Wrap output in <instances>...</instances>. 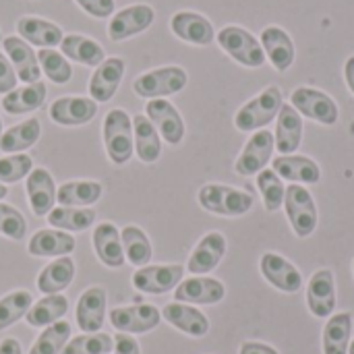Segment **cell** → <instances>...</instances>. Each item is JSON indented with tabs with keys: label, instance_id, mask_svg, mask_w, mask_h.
I'll return each mask as SVG.
<instances>
[{
	"label": "cell",
	"instance_id": "cell-1",
	"mask_svg": "<svg viewBox=\"0 0 354 354\" xmlns=\"http://www.w3.org/2000/svg\"><path fill=\"white\" fill-rule=\"evenodd\" d=\"M102 137H104L106 156L114 166H124L131 162L135 153V141H133V118L127 110L112 108L104 116Z\"/></svg>",
	"mask_w": 354,
	"mask_h": 354
},
{
	"label": "cell",
	"instance_id": "cell-2",
	"mask_svg": "<svg viewBox=\"0 0 354 354\" xmlns=\"http://www.w3.org/2000/svg\"><path fill=\"white\" fill-rule=\"evenodd\" d=\"M199 205L216 216L222 218H241L245 214H249L253 209V195L228 185H220V183H207L199 189L197 195Z\"/></svg>",
	"mask_w": 354,
	"mask_h": 354
},
{
	"label": "cell",
	"instance_id": "cell-3",
	"mask_svg": "<svg viewBox=\"0 0 354 354\" xmlns=\"http://www.w3.org/2000/svg\"><path fill=\"white\" fill-rule=\"evenodd\" d=\"M189 83V75L178 64H166L141 73L133 81V91L143 100H160L183 91Z\"/></svg>",
	"mask_w": 354,
	"mask_h": 354
},
{
	"label": "cell",
	"instance_id": "cell-4",
	"mask_svg": "<svg viewBox=\"0 0 354 354\" xmlns=\"http://www.w3.org/2000/svg\"><path fill=\"white\" fill-rule=\"evenodd\" d=\"M284 104L282 91L278 85H270L266 87L259 95H255L253 100H249L234 116V127L241 133H255L261 131L263 127H268L280 112Z\"/></svg>",
	"mask_w": 354,
	"mask_h": 354
},
{
	"label": "cell",
	"instance_id": "cell-5",
	"mask_svg": "<svg viewBox=\"0 0 354 354\" xmlns=\"http://www.w3.org/2000/svg\"><path fill=\"white\" fill-rule=\"evenodd\" d=\"M216 41L234 62L247 68H259L266 64V52L259 39L245 27L226 25L216 33Z\"/></svg>",
	"mask_w": 354,
	"mask_h": 354
},
{
	"label": "cell",
	"instance_id": "cell-6",
	"mask_svg": "<svg viewBox=\"0 0 354 354\" xmlns=\"http://www.w3.org/2000/svg\"><path fill=\"white\" fill-rule=\"evenodd\" d=\"M284 207H286V216H288V222H290L295 234L299 239H309L317 228L319 216H317L315 199L307 191V187L290 185L286 189Z\"/></svg>",
	"mask_w": 354,
	"mask_h": 354
},
{
	"label": "cell",
	"instance_id": "cell-7",
	"mask_svg": "<svg viewBox=\"0 0 354 354\" xmlns=\"http://www.w3.org/2000/svg\"><path fill=\"white\" fill-rule=\"evenodd\" d=\"M290 106L301 116H307L326 127L336 124L340 118V110H338V104L334 102V97L315 87H305V85L297 87L290 95Z\"/></svg>",
	"mask_w": 354,
	"mask_h": 354
},
{
	"label": "cell",
	"instance_id": "cell-8",
	"mask_svg": "<svg viewBox=\"0 0 354 354\" xmlns=\"http://www.w3.org/2000/svg\"><path fill=\"white\" fill-rule=\"evenodd\" d=\"M156 21L153 6L145 2H137L131 6H124L116 10L108 21V37L112 41H124L131 39L143 31H147Z\"/></svg>",
	"mask_w": 354,
	"mask_h": 354
},
{
	"label": "cell",
	"instance_id": "cell-9",
	"mask_svg": "<svg viewBox=\"0 0 354 354\" xmlns=\"http://www.w3.org/2000/svg\"><path fill=\"white\" fill-rule=\"evenodd\" d=\"M108 319L116 332L122 334H147L156 330L162 322V311L153 305H127V307H114L108 313Z\"/></svg>",
	"mask_w": 354,
	"mask_h": 354
},
{
	"label": "cell",
	"instance_id": "cell-10",
	"mask_svg": "<svg viewBox=\"0 0 354 354\" xmlns=\"http://www.w3.org/2000/svg\"><path fill=\"white\" fill-rule=\"evenodd\" d=\"M183 276H185V268L178 263L143 266V268H137L131 282H133V288L143 295H166L183 282Z\"/></svg>",
	"mask_w": 354,
	"mask_h": 354
},
{
	"label": "cell",
	"instance_id": "cell-11",
	"mask_svg": "<svg viewBox=\"0 0 354 354\" xmlns=\"http://www.w3.org/2000/svg\"><path fill=\"white\" fill-rule=\"evenodd\" d=\"M276 149L274 143V133L272 131H257L251 135V139L245 143L241 156L234 162V172L241 176H255L259 174L272 160Z\"/></svg>",
	"mask_w": 354,
	"mask_h": 354
},
{
	"label": "cell",
	"instance_id": "cell-12",
	"mask_svg": "<svg viewBox=\"0 0 354 354\" xmlns=\"http://www.w3.org/2000/svg\"><path fill=\"white\" fill-rule=\"evenodd\" d=\"M143 114L149 118V122L156 127V131L160 133V137L166 143L178 145L185 139V133H187L185 120H183L180 112L176 110V106L172 102H168L166 97L147 100Z\"/></svg>",
	"mask_w": 354,
	"mask_h": 354
},
{
	"label": "cell",
	"instance_id": "cell-13",
	"mask_svg": "<svg viewBox=\"0 0 354 354\" xmlns=\"http://www.w3.org/2000/svg\"><path fill=\"white\" fill-rule=\"evenodd\" d=\"M124 71H127V62L124 58L120 56H106V60L93 68L91 77H89V83H87V89H89V97L97 104H106L110 102L120 83H122V77H124Z\"/></svg>",
	"mask_w": 354,
	"mask_h": 354
},
{
	"label": "cell",
	"instance_id": "cell-14",
	"mask_svg": "<svg viewBox=\"0 0 354 354\" xmlns=\"http://www.w3.org/2000/svg\"><path fill=\"white\" fill-rule=\"evenodd\" d=\"M97 102L85 95H60L50 104L48 116L60 127H81L95 118Z\"/></svg>",
	"mask_w": 354,
	"mask_h": 354
},
{
	"label": "cell",
	"instance_id": "cell-15",
	"mask_svg": "<svg viewBox=\"0 0 354 354\" xmlns=\"http://www.w3.org/2000/svg\"><path fill=\"white\" fill-rule=\"evenodd\" d=\"M226 297V286L207 276H193L183 278V282L174 288V301L187 305H218Z\"/></svg>",
	"mask_w": 354,
	"mask_h": 354
},
{
	"label": "cell",
	"instance_id": "cell-16",
	"mask_svg": "<svg viewBox=\"0 0 354 354\" xmlns=\"http://www.w3.org/2000/svg\"><path fill=\"white\" fill-rule=\"evenodd\" d=\"M338 299H336V280H334V272L324 268L317 270L309 284H307V307L313 313V317L326 319L332 317L336 311Z\"/></svg>",
	"mask_w": 354,
	"mask_h": 354
},
{
	"label": "cell",
	"instance_id": "cell-17",
	"mask_svg": "<svg viewBox=\"0 0 354 354\" xmlns=\"http://www.w3.org/2000/svg\"><path fill=\"white\" fill-rule=\"evenodd\" d=\"M170 31L191 46H209L216 39V29L212 21L195 10L174 12L170 17Z\"/></svg>",
	"mask_w": 354,
	"mask_h": 354
},
{
	"label": "cell",
	"instance_id": "cell-18",
	"mask_svg": "<svg viewBox=\"0 0 354 354\" xmlns=\"http://www.w3.org/2000/svg\"><path fill=\"white\" fill-rule=\"evenodd\" d=\"M2 52L10 60V64L17 73V79L21 83H37L41 79L37 52L25 39H21L19 35L2 37Z\"/></svg>",
	"mask_w": 354,
	"mask_h": 354
},
{
	"label": "cell",
	"instance_id": "cell-19",
	"mask_svg": "<svg viewBox=\"0 0 354 354\" xmlns=\"http://www.w3.org/2000/svg\"><path fill=\"white\" fill-rule=\"evenodd\" d=\"M106 309H108V292L102 286H89L83 290V295L77 301L75 317L77 326L83 334H95L102 332V326L106 322Z\"/></svg>",
	"mask_w": 354,
	"mask_h": 354
},
{
	"label": "cell",
	"instance_id": "cell-20",
	"mask_svg": "<svg viewBox=\"0 0 354 354\" xmlns=\"http://www.w3.org/2000/svg\"><path fill=\"white\" fill-rule=\"evenodd\" d=\"M25 191H27V203L33 216L46 218L56 207V183L50 170L46 168H33L29 176L25 178Z\"/></svg>",
	"mask_w": 354,
	"mask_h": 354
},
{
	"label": "cell",
	"instance_id": "cell-21",
	"mask_svg": "<svg viewBox=\"0 0 354 354\" xmlns=\"http://www.w3.org/2000/svg\"><path fill=\"white\" fill-rule=\"evenodd\" d=\"M228 249L226 236L222 232H207L193 249V253L189 255L187 261V270L193 276H207L209 272H214L220 261L224 259Z\"/></svg>",
	"mask_w": 354,
	"mask_h": 354
},
{
	"label": "cell",
	"instance_id": "cell-22",
	"mask_svg": "<svg viewBox=\"0 0 354 354\" xmlns=\"http://www.w3.org/2000/svg\"><path fill=\"white\" fill-rule=\"evenodd\" d=\"M259 270H261V276L266 278V282H270L274 288H278L282 292L292 295L303 288V276L297 270V266L278 253H263V257L259 261Z\"/></svg>",
	"mask_w": 354,
	"mask_h": 354
},
{
	"label": "cell",
	"instance_id": "cell-23",
	"mask_svg": "<svg viewBox=\"0 0 354 354\" xmlns=\"http://www.w3.org/2000/svg\"><path fill=\"white\" fill-rule=\"evenodd\" d=\"M17 35L35 48H56L60 46L64 31L54 21L35 15H23L17 19Z\"/></svg>",
	"mask_w": 354,
	"mask_h": 354
},
{
	"label": "cell",
	"instance_id": "cell-24",
	"mask_svg": "<svg viewBox=\"0 0 354 354\" xmlns=\"http://www.w3.org/2000/svg\"><path fill=\"white\" fill-rule=\"evenodd\" d=\"M259 44L278 73H286L295 64V58H297L295 41L282 27L278 25L266 27L259 35Z\"/></svg>",
	"mask_w": 354,
	"mask_h": 354
},
{
	"label": "cell",
	"instance_id": "cell-25",
	"mask_svg": "<svg viewBox=\"0 0 354 354\" xmlns=\"http://www.w3.org/2000/svg\"><path fill=\"white\" fill-rule=\"evenodd\" d=\"M91 243H93L95 257L106 268L118 270L124 266L127 257H124V249H122V241H120V230L112 222H100L93 228Z\"/></svg>",
	"mask_w": 354,
	"mask_h": 354
},
{
	"label": "cell",
	"instance_id": "cell-26",
	"mask_svg": "<svg viewBox=\"0 0 354 354\" xmlns=\"http://www.w3.org/2000/svg\"><path fill=\"white\" fill-rule=\"evenodd\" d=\"M303 116L290 106L282 104L278 116H276V133H274V143L276 149L282 156H292L303 141Z\"/></svg>",
	"mask_w": 354,
	"mask_h": 354
},
{
	"label": "cell",
	"instance_id": "cell-27",
	"mask_svg": "<svg viewBox=\"0 0 354 354\" xmlns=\"http://www.w3.org/2000/svg\"><path fill=\"white\" fill-rule=\"evenodd\" d=\"M77 241L71 232H62L56 228H41L33 232L27 243V253L31 257H66L75 251Z\"/></svg>",
	"mask_w": 354,
	"mask_h": 354
},
{
	"label": "cell",
	"instance_id": "cell-28",
	"mask_svg": "<svg viewBox=\"0 0 354 354\" xmlns=\"http://www.w3.org/2000/svg\"><path fill=\"white\" fill-rule=\"evenodd\" d=\"M162 319L191 338H203L209 332V319L199 309L187 303H168L162 309Z\"/></svg>",
	"mask_w": 354,
	"mask_h": 354
},
{
	"label": "cell",
	"instance_id": "cell-29",
	"mask_svg": "<svg viewBox=\"0 0 354 354\" xmlns=\"http://www.w3.org/2000/svg\"><path fill=\"white\" fill-rule=\"evenodd\" d=\"M60 52L71 60V62H77V64H83V66H100L104 60H106V50L104 46L89 37V35H83V33H66L60 41Z\"/></svg>",
	"mask_w": 354,
	"mask_h": 354
},
{
	"label": "cell",
	"instance_id": "cell-30",
	"mask_svg": "<svg viewBox=\"0 0 354 354\" xmlns=\"http://www.w3.org/2000/svg\"><path fill=\"white\" fill-rule=\"evenodd\" d=\"M282 180L288 183H305V185H317L322 180V168L315 160L307 156H278L274 160L272 168Z\"/></svg>",
	"mask_w": 354,
	"mask_h": 354
},
{
	"label": "cell",
	"instance_id": "cell-31",
	"mask_svg": "<svg viewBox=\"0 0 354 354\" xmlns=\"http://www.w3.org/2000/svg\"><path fill=\"white\" fill-rule=\"evenodd\" d=\"M46 93H48V87L41 81L23 83V85L15 87L10 93L2 95V110L6 114H10V116L35 112V110H39L44 106Z\"/></svg>",
	"mask_w": 354,
	"mask_h": 354
},
{
	"label": "cell",
	"instance_id": "cell-32",
	"mask_svg": "<svg viewBox=\"0 0 354 354\" xmlns=\"http://www.w3.org/2000/svg\"><path fill=\"white\" fill-rule=\"evenodd\" d=\"M75 261L71 255L66 257H56L54 261H50L39 274H37V290L48 297V295H60L62 290H66L73 280H75Z\"/></svg>",
	"mask_w": 354,
	"mask_h": 354
},
{
	"label": "cell",
	"instance_id": "cell-33",
	"mask_svg": "<svg viewBox=\"0 0 354 354\" xmlns=\"http://www.w3.org/2000/svg\"><path fill=\"white\" fill-rule=\"evenodd\" d=\"M133 141L135 156L143 164H156L162 156V137L145 114L133 116Z\"/></svg>",
	"mask_w": 354,
	"mask_h": 354
},
{
	"label": "cell",
	"instance_id": "cell-34",
	"mask_svg": "<svg viewBox=\"0 0 354 354\" xmlns=\"http://www.w3.org/2000/svg\"><path fill=\"white\" fill-rule=\"evenodd\" d=\"M41 137V122L31 116L19 124H12L0 135V151L2 153H25L33 147Z\"/></svg>",
	"mask_w": 354,
	"mask_h": 354
},
{
	"label": "cell",
	"instance_id": "cell-35",
	"mask_svg": "<svg viewBox=\"0 0 354 354\" xmlns=\"http://www.w3.org/2000/svg\"><path fill=\"white\" fill-rule=\"evenodd\" d=\"M104 195V187L97 180H68L58 187L56 203L66 207H89Z\"/></svg>",
	"mask_w": 354,
	"mask_h": 354
},
{
	"label": "cell",
	"instance_id": "cell-36",
	"mask_svg": "<svg viewBox=\"0 0 354 354\" xmlns=\"http://www.w3.org/2000/svg\"><path fill=\"white\" fill-rule=\"evenodd\" d=\"M68 311V299L64 295H48L31 305L25 315L29 328H48L60 322Z\"/></svg>",
	"mask_w": 354,
	"mask_h": 354
},
{
	"label": "cell",
	"instance_id": "cell-37",
	"mask_svg": "<svg viewBox=\"0 0 354 354\" xmlns=\"http://www.w3.org/2000/svg\"><path fill=\"white\" fill-rule=\"evenodd\" d=\"M353 336V313H334L324 328V354H348Z\"/></svg>",
	"mask_w": 354,
	"mask_h": 354
},
{
	"label": "cell",
	"instance_id": "cell-38",
	"mask_svg": "<svg viewBox=\"0 0 354 354\" xmlns=\"http://www.w3.org/2000/svg\"><path fill=\"white\" fill-rule=\"evenodd\" d=\"M48 224L62 232H83L95 224V212L89 207H66L56 205L48 216Z\"/></svg>",
	"mask_w": 354,
	"mask_h": 354
},
{
	"label": "cell",
	"instance_id": "cell-39",
	"mask_svg": "<svg viewBox=\"0 0 354 354\" xmlns=\"http://www.w3.org/2000/svg\"><path fill=\"white\" fill-rule=\"evenodd\" d=\"M120 241H122L124 257L131 266H135V268L149 266V261L153 257V247L143 228H139L135 224L124 226L120 230Z\"/></svg>",
	"mask_w": 354,
	"mask_h": 354
},
{
	"label": "cell",
	"instance_id": "cell-40",
	"mask_svg": "<svg viewBox=\"0 0 354 354\" xmlns=\"http://www.w3.org/2000/svg\"><path fill=\"white\" fill-rule=\"evenodd\" d=\"M37 62H39L41 75H46L50 79V83H54V85H66L73 79L71 60L56 48L37 50Z\"/></svg>",
	"mask_w": 354,
	"mask_h": 354
},
{
	"label": "cell",
	"instance_id": "cell-41",
	"mask_svg": "<svg viewBox=\"0 0 354 354\" xmlns=\"http://www.w3.org/2000/svg\"><path fill=\"white\" fill-rule=\"evenodd\" d=\"M33 305L29 290H12L0 299V332L15 326L19 319H25L27 311Z\"/></svg>",
	"mask_w": 354,
	"mask_h": 354
},
{
	"label": "cell",
	"instance_id": "cell-42",
	"mask_svg": "<svg viewBox=\"0 0 354 354\" xmlns=\"http://www.w3.org/2000/svg\"><path fill=\"white\" fill-rule=\"evenodd\" d=\"M68 338H71V324L60 319V322L44 328V332L33 342L29 354H62Z\"/></svg>",
	"mask_w": 354,
	"mask_h": 354
},
{
	"label": "cell",
	"instance_id": "cell-43",
	"mask_svg": "<svg viewBox=\"0 0 354 354\" xmlns=\"http://www.w3.org/2000/svg\"><path fill=\"white\" fill-rule=\"evenodd\" d=\"M257 189H259V193L263 197V205L270 214L278 212L284 205L286 187H284L282 178L272 168H263L257 174Z\"/></svg>",
	"mask_w": 354,
	"mask_h": 354
},
{
	"label": "cell",
	"instance_id": "cell-44",
	"mask_svg": "<svg viewBox=\"0 0 354 354\" xmlns=\"http://www.w3.org/2000/svg\"><path fill=\"white\" fill-rule=\"evenodd\" d=\"M114 351V338L95 332V334H81L66 342L62 354H110Z\"/></svg>",
	"mask_w": 354,
	"mask_h": 354
},
{
	"label": "cell",
	"instance_id": "cell-45",
	"mask_svg": "<svg viewBox=\"0 0 354 354\" xmlns=\"http://www.w3.org/2000/svg\"><path fill=\"white\" fill-rule=\"evenodd\" d=\"M33 170V158L29 153H6L0 158V183L12 185L25 180Z\"/></svg>",
	"mask_w": 354,
	"mask_h": 354
},
{
	"label": "cell",
	"instance_id": "cell-46",
	"mask_svg": "<svg viewBox=\"0 0 354 354\" xmlns=\"http://www.w3.org/2000/svg\"><path fill=\"white\" fill-rule=\"evenodd\" d=\"M0 234L10 241H23L27 234L25 216L17 207L8 205L4 201H0Z\"/></svg>",
	"mask_w": 354,
	"mask_h": 354
},
{
	"label": "cell",
	"instance_id": "cell-47",
	"mask_svg": "<svg viewBox=\"0 0 354 354\" xmlns=\"http://www.w3.org/2000/svg\"><path fill=\"white\" fill-rule=\"evenodd\" d=\"M75 4L93 19H110L116 12L114 0H75Z\"/></svg>",
	"mask_w": 354,
	"mask_h": 354
},
{
	"label": "cell",
	"instance_id": "cell-48",
	"mask_svg": "<svg viewBox=\"0 0 354 354\" xmlns=\"http://www.w3.org/2000/svg\"><path fill=\"white\" fill-rule=\"evenodd\" d=\"M17 73L10 64V60L6 58L4 52H0V95L10 93L17 87Z\"/></svg>",
	"mask_w": 354,
	"mask_h": 354
},
{
	"label": "cell",
	"instance_id": "cell-49",
	"mask_svg": "<svg viewBox=\"0 0 354 354\" xmlns=\"http://www.w3.org/2000/svg\"><path fill=\"white\" fill-rule=\"evenodd\" d=\"M114 354H141L139 348V342L135 340V336L131 334H122L118 332L116 338H114Z\"/></svg>",
	"mask_w": 354,
	"mask_h": 354
},
{
	"label": "cell",
	"instance_id": "cell-50",
	"mask_svg": "<svg viewBox=\"0 0 354 354\" xmlns=\"http://www.w3.org/2000/svg\"><path fill=\"white\" fill-rule=\"evenodd\" d=\"M239 354H280L274 346L263 342H243Z\"/></svg>",
	"mask_w": 354,
	"mask_h": 354
},
{
	"label": "cell",
	"instance_id": "cell-51",
	"mask_svg": "<svg viewBox=\"0 0 354 354\" xmlns=\"http://www.w3.org/2000/svg\"><path fill=\"white\" fill-rule=\"evenodd\" d=\"M0 354H23L19 340H15V338H4V340L0 342Z\"/></svg>",
	"mask_w": 354,
	"mask_h": 354
},
{
	"label": "cell",
	"instance_id": "cell-52",
	"mask_svg": "<svg viewBox=\"0 0 354 354\" xmlns=\"http://www.w3.org/2000/svg\"><path fill=\"white\" fill-rule=\"evenodd\" d=\"M344 79L354 95V56H348V60L344 62Z\"/></svg>",
	"mask_w": 354,
	"mask_h": 354
},
{
	"label": "cell",
	"instance_id": "cell-53",
	"mask_svg": "<svg viewBox=\"0 0 354 354\" xmlns=\"http://www.w3.org/2000/svg\"><path fill=\"white\" fill-rule=\"evenodd\" d=\"M6 195H8V187L0 183V201H2V199H4Z\"/></svg>",
	"mask_w": 354,
	"mask_h": 354
},
{
	"label": "cell",
	"instance_id": "cell-54",
	"mask_svg": "<svg viewBox=\"0 0 354 354\" xmlns=\"http://www.w3.org/2000/svg\"><path fill=\"white\" fill-rule=\"evenodd\" d=\"M348 354H354V340H351V346H348Z\"/></svg>",
	"mask_w": 354,
	"mask_h": 354
},
{
	"label": "cell",
	"instance_id": "cell-55",
	"mask_svg": "<svg viewBox=\"0 0 354 354\" xmlns=\"http://www.w3.org/2000/svg\"><path fill=\"white\" fill-rule=\"evenodd\" d=\"M4 131H2V118H0V135H2Z\"/></svg>",
	"mask_w": 354,
	"mask_h": 354
},
{
	"label": "cell",
	"instance_id": "cell-56",
	"mask_svg": "<svg viewBox=\"0 0 354 354\" xmlns=\"http://www.w3.org/2000/svg\"><path fill=\"white\" fill-rule=\"evenodd\" d=\"M0 41H2V31H0Z\"/></svg>",
	"mask_w": 354,
	"mask_h": 354
},
{
	"label": "cell",
	"instance_id": "cell-57",
	"mask_svg": "<svg viewBox=\"0 0 354 354\" xmlns=\"http://www.w3.org/2000/svg\"><path fill=\"white\" fill-rule=\"evenodd\" d=\"M353 272H354V261H353Z\"/></svg>",
	"mask_w": 354,
	"mask_h": 354
}]
</instances>
